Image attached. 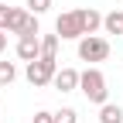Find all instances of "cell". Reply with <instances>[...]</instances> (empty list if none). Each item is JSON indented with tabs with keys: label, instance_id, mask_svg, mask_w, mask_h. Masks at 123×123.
Returning a JSON list of instances; mask_svg holds the SVG:
<instances>
[{
	"label": "cell",
	"instance_id": "6da1fadb",
	"mask_svg": "<svg viewBox=\"0 0 123 123\" xmlns=\"http://www.w3.org/2000/svg\"><path fill=\"white\" fill-rule=\"evenodd\" d=\"M79 89L86 92V99L89 103H106V92H110V89H106V75L99 72V68H86L82 75H79Z\"/></svg>",
	"mask_w": 123,
	"mask_h": 123
},
{
	"label": "cell",
	"instance_id": "7a4b0ae2",
	"mask_svg": "<svg viewBox=\"0 0 123 123\" xmlns=\"http://www.w3.org/2000/svg\"><path fill=\"white\" fill-rule=\"evenodd\" d=\"M106 55H110V41H106V38L86 34V38L79 41V58H82V62H106Z\"/></svg>",
	"mask_w": 123,
	"mask_h": 123
},
{
	"label": "cell",
	"instance_id": "3957f363",
	"mask_svg": "<svg viewBox=\"0 0 123 123\" xmlns=\"http://www.w3.org/2000/svg\"><path fill=\"white\" fill-rule=\"evenodd\" d=\"M55 62L51 58H34V62H27V82L31 86H48L55 79Z\"/></svg>",
	"mask_w": 123,
	"mask_h": 123
},
{
	"label": "cell",
	"instance_id": "277c9868",
	"mask_svg": "<svg viewBox=\"0 0 123 123\" xmlns=\"http://www.w3.org/2000/svg\"><path fill=\"white\" fill-rule=\"evenodd\" d=\"M55 31H58V38H62V41H72V38H86L79 10H68V14H62V17L55 21Z\"/></svg>",
	"mask_w": 123,
	"mask_h": 123
},
{
	"label": "cell",
	"instance_id": "5b68a950",
	"mask_svg": "<svg viewBox=\"0 0 123 123\" xmlns=\"http://www.w3.org/2000/svg\"><path fill=\"white\" fill-rule=\"evenodd\" d=\"M7 34H38V17L34 14H27V10H14L10 14V21H7Z\"/></svg>",
	"mask_w": 123,
	"mask_h": 123
},
{
	"label": "cell",
	"instance_id": "8992f818",
	"mask_svg": "<svg viewBox=\"0 0 123 123\" xmlns=\"http://www.w3.org/2000/svg\"><path fill=\"white\" fill-rule=\"evenodd\" d=\"M17 58H24V62L41 58V38H38V34H24V38L17 41Z\"/></svg>",
	"mask_w": 123,
	"mask_h": 123
},
{
	"label": "cell",
	"instance_id": "52a82bcc",
	"mask_svg": "<svg viewBox=\"0 0 123 123\" xmlns=\"http://www.w3.org/2000/svg\"><path fill=\"white\" fill-rule=\"evenodd\" d=\"M55 89L58 92H72V89H79V72L75 68H62V72H55Z\"/></svg>",
	"mask_w": 123,
	"mask_h": 123
},
{
	"label": "cell",
	"instance_id": "ba28073f",
	"mask_svg": "<svg viewBox=\"0 0 123 123\" xmlns=\"http://www.w3.org/2000/svg\"><path fill=\"white\" fill-rule=\"evenodd\" d=\"M79 17H82V31H86V34H92L96 27H103V14H99V10H92V7L79 10Z\"/></svg>",
	"mask_w": 123,
	"mask_h": 123
},
{
	"label": "cell",
	"instance_id": "9c48e42d",
	"mask_svg": "<svg viewBox=\"0 0 123 123\" xmlns=\"http://www.w3.org/2000/svg\"><path fill=\"white\" fill-rule=\"evenodd\" d=\"M99 123H123V110H120V106H113V103H103Z\"/></svg>",
	"mask_w": 123,
	"mask_h": 123
},
{
	"label": "cell",
	"instance_id": "30bf717a",
	"mask_svg": "<svg viewBox=\"0 0 123 123\" xmlns=\"http://www.w3.org/2000/svg\"><path fill=\"white\" fill-rule=\"evenodd\" d=\"M103 27L110 31V34H123V10H113L103 17Z\"/></svg>",
	"mask_w": 123,
	"mask_h": 123
},
{
	"label": "cell",
	"instance_id": "8fae6325",
	"mask_svg": "<svg viewBox=\"0 0 123 123\" xmlns=\"http://www.w3.org/2000/svg\"><path fill=\"white\" fill-rule=\"evenodd\" d=\"M55 55H58V34H44L41 38V58L55 62Z\"/></svg>",
	"mask_w": 123,
	"mask_h": 123
},
{
	"label": "cell",
	"instance_id": "7c38bea8",
	"mask_svg": "<svg viewBox=\"0 0 123 123\" xmlns=\"http://www.w3.org/2000/svg\"><path fill=\"white\" fill-rule=\"evenodd\" d=\"M17 79V68H14V62H0V86H10Z\"/></svg>",
	"mask_w": 123,
	"mask_h": 123
},
{
	"label": "cell",
	"instance_id": "4fadbf2b",
	"mask_svg": "<svg viewBox=\"0 0 123 123\" xmlns=\"http://www.w3.org/2000/svg\"><path fill=\"white\" fill-rule=\"evenodd\" d=\"M27 7H31V14L38 17V14H44V10L51 7V0H27Z\"/></svg>",
	"mask_w": 123,
	"mask_h": 123
},
{
	"label": "cell",
	"instance_id": "5bb4252c",
	"mask_svg": "<svg viewBox=\"0 0 123 123\" xmlns=\"http://www.w3.org/2000/svg\"><path fill=\"white\" fill-rule=\"evenodd\" d=\"M55 123H75V110H68V106L58 110V113H55Z\"/></svg>",
	"mask_w": 123,
	"mask_h": 123
},
{
	"label": "cell",
	"instance_id": "9a60e30c",
	"mask_svg": "<svg viewBox=\"0 0 123 123\" xmlns=\"http://www.w3.org/2000/svg\"><path fill=\"white\" fill-rule=\"evenodd\" d=\"M10 14H14V7L0 4V31H7V21H10Z\"/></svg>",
	"mask_w": 123,
	"mask_h": 123
},
{
	"label": "cell",
	"instance_id": "2e32d148",
	"mask_svg": "<svg viewBox=\"0 0 123 123\" xmlns=\"http://www.w3.org/2000/svg\"><path fill=\"white\" fill-rule=\"evenodd\" d=\"M31 123H55V113H34V116H31Z\"/></svg>",
	"mask_w": 123,
	"mask_h": 123
},
{
	"label": "cell",
	"instance_id": "e0dca14e",
	"mask_svg": "<svg viewBox=\"0 0 123 123\" xmlns=\"http://www.w3.org/2000/svg\"><path fill=\"white\" fill-rule=\"evenodd\" d=\"M7 48V31H0V51Z\"/></svg>",
	"mask_w": 123,
	"mask_h": 123
}]
</instances>
